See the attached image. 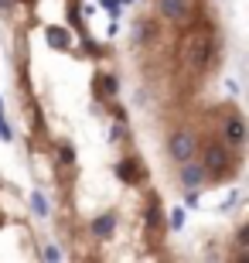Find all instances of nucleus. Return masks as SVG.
<instances>
[{
	"label": "nucleus",
	"instance_id": "nucleus-1",
	"mask_svg": "<svg viewBox=\"0 0 249 263\" xmlns=\"http://www.w3.org/2000/svg\"><path fill=\"white\" fill-rule=\"evenodd\" d=\"M195 147H198V140H195L191 130H178V134H171V140H167V154H171V161L184 164V161L195 157Z\"/></svg>",
	"mask_w": 249,
	"mask_h": 263
},
{
	"label": "nucleus",
	"instance_id": "nucleus-2",
	"mask_svg": "<svg viewBox=\"0 0 249 263\" xmlns=\"http://www.w3.org/2000/svg\"><path fill=\"white\" fill-rule=\"evenodd\" d=\"M229 151H225V147L222 144H208L205 147V161H201V167H205V171H208L212 178H222V171H229Z\"/></svg>",
	"mask_w": 249,
	"mask_h": 263
},
{
	"label": "nucleus",
	"instance_id": "nucleus-3",
	"mask_svg": "<svg viewBox=\"0 0 249 263\" xmlns=\"http://www.w3.org/2000/svg\"><path fill=\"white\" fill-rule=\"evenodd\" d=\"M222 140H225L229 147L246 144V123H242L239 113H225V120H222Z\"/></svg>",
	"mask_w": 249,
	"mask_h": 263
},
{
	"label": "nucleus",
	"instance_id": "nucleus-4",
	"mask_svg": "<svg viewBox=\"0 0 249 263\" xmlns=\"http://www.w3.org/2000/svg\"><path fill=\"white\" fill-rule=\"evenodd\" d=\"M205 178H208V171L201 167V161H195V157H191V161H184V164H181V185L184 188H198Z\"/></svg>",
	"mask_w": 249,
	"mask_h": 263
},
{
	"label": "nucleus",
	"instance_id": "nucleus-5",
	"mask_svg": "<svg viewBox=\"0 0 249 263\" xmlns=\"http://www.w3.org/2000/svg\"><path fill=\"white\" fill-rule=\"evenodd\" d=\"M89 229H92V236H96V239H109V236L116 233V215H113V212H103V215H96Z\"/></svg>",
	"mask_w": 249,
	"mask_h": 263
},
{
	"label": "nucleus",
	"instance_id": "nucleus-6",
	"mask_svg": "<svg viewBox=\"0 0 249 263\" xmlns=\"http://www.w3.org/2000/svg\"><path fill=\"white\" fill-rule=\"evenodd\" d=\"M45 41H48L51 48H58V51L72 48V34H68L62 24H51V28H45Z\"/></svg>",
	"mask_w": 249,
	"mask_h": 263
},
{
	"label": "nucleus",
	"instance_id": "nucleus-7",
	"mask_svg": "<svg viewBox=\"0 0 249 263\" xmlns=\"http://www.w3.org/2000/svg\"><path fill=\"white\" fill-rule=\"evenodd\" d=\"M161 14L171 21H188V0H161Z\"/></svg>",
	"mask_w": 249,
	"mask_h": 263
},
{
	"label": "nucleus",
	"instance_id": "nucleus-8",
	"mask_svg": "<svg viewBox=\"0 0 249 263\" xmlns=\"http://www.w3.org/2000/svg\"><path fill=\"white\" fill-rule=\"evenodd\" d=\"M116 175L123 178V181H140V175H144V171L137 167L133 157H126V161H120V164H116Z\"/></svg>",
	"mask_w": 249,
	"mask_h": 263
},
{
	"label": "nucleus",
	"instance_id": "nucleus-9",
	"mask_svg": "<svg viewBox=\"0 0 249 263\" xmlns=\"http://www.w3.org/2000/svg\"><path fill=\"white\" fill-rule=\"evenodd\" d=\"M31 209H34V215L48 219V202H45V195H41V192H31Z\"/></svg>",
	"mask_w": 249,
	"mask_h": 263
},
{
	"label": "nucleus",
	"instance_id": "nucleus-10",
	"mask_svg": "<svg viewBox=\"0 0 249 263\" xmlns=\"http://www.w3.org/2000/svg\"><path fill=\"white\" fill-rule=\"evenodd\" d=\"M99 79H103V92L106 96H116V92H120V76L106 72V76H99Z\"/></svg>",
	"mask_w": 249,
	"mask_h": 263
},
{
	"label": "nucleus",
	"instance_id": "nucleus-11",
	"mask_svg": "<svg viewBox=\"0 0 249 263\" xmlns=\"http://www.w3.org/2000/svg\"><path fill=\"white\" fill-rule=\"evenodd\" d=\"M58 157H62V161H58L62 167H72V164H75V151H72V144H62V147H58Z\"/></svg>",
	"mask_w": 249,
	"mask_h": 263
},
{
	"label": "nucleus",
	"instance_id": "nucleus-12",
	"mask_svg": "<svg viewBox=\"0 0 249 263\" xmlns=\"http://www.w3.org/2000/svg\"><path fill=\"white\" fill-rule=\"evenodd\" d=\"M184 215H188V212H184V205H181V209H174V212H171V229H174V233H178V229H181V226H184Z\"/></svg>",
	"mask_w": 249,
	"mask_h": 263
},
{
	"label": "nucleus",
	"instance_id": "nucleus-13",
	"mask_svg": "<svg viewBox=\"0 0 249 263\" xmlns=\"http://www.w3.org/2000/svg\"><path fill=\"white\" fill-rule=\"evenodd\" d=\"M147 226H150V229H157V226H161V209H157V205H150V209H147Z\"/></svg>",
	"mask_w": 249,
	"mask_h": 263
},
{
	"label": "nucleus",
	"instance_id": "nucleus-14",
	"mask_svg": "<svg viewBox=\"0 0 249 263\" xmlns=\"http://www.w3.org/2000/svg\"><path fill=\"white\" fill-rule=\"evenodd\" d=\"M99 7H103V10H109V14L116 17V14H120V7H123V0H99Z\"/></svg>",
	"mask_w": 249,
	"mask_h": 263
},
{
	"label": "nucleus",
	"instance_id": "nucleus-15",
	"mask_svg": "<svg viewBox=\"0 0 249 263\" xmlns=\"http://www.w3.org/2000/svg\"><path fill=\"white\" fill-rule=\"evenodd\" d=\"M68 24H72V28H79V31H86V24H82V14H79V7L68 10Z\"/></svg>",
	"mask_w": 249,
	"mask_h": 263
},
{
	"label": "nucleus",
	"instance_id": "nucleus-16",
	"mask_svg": "<svg viewBox=\"0 0 249 263\" xmlns=\"http://www.w3.org/2000/svg\"><path fill=\"white\" fill-rule=\"evenodd\" d=\"M41 256H45V260H62V246H45V250H41Z\"/></svg>",
	"mask_w": 249,
	"mask_h": 263
},
{
	"label": "nucleus",
	"instance_id": "nucleus-17",
	"mask_svg": "<svg viewBox=\"0 0 249 263\" xmlns=\"http://www.w3.org/2000/svg\"><path fill=\"white\" fill-rule=\"evenodd\" d=\"M184 209H198V195H195V188L184 192Z\"/></svg>",
	"mask_w": 249,
	"mask_h": 263
},
{
	"label": "nucleus",
	"instance_id": "nucleus-18",
	"mask_svg": "<svg viewBox=\"0 0 249 263\" xmlns=\"http://www.w3.org/2000/svg\"><path fill=\"white\" fill-rule=\"evenodd\" d=\"M147 34H150V28H147V21H140V24L133 28V38H137V41H144Z\"/></svg>",
	"mask_w": 249,
	"mask_h": 263
},
{
	"label": "nucleus",
	"instance_id": "nucleus-19",
	"mask_svg": "<svg viewBox=\"0 0 249 263\" xmlns=\"http://www.w3.org/2000/svg\"><path fill=\"white\" fill-rule=\"evenodd\" d=\"M0 137H4V140H14V130H10V123L4 117H0Z\"/></svg>",
	"mask_w": 249,
	"mask_h": 263
},
{
	"label": "nucleus",
	"instance_id": "nucleus-20",
	"mask_svg": "<svg viewBox=\"0 0 249 263\" xmlns=\"http://www.w3.org/2000/svg\"><path fill=\"white\" fill-rule=\"evenodd\" d=\"M123 137H126V127H123V123H116V127L109 130V140H123Z\"/></svg>",
	"mask_w": 249,
	"mask_h": 263
},
{
	"label": "nucleus",
	"instance_id": "nucleus-21",
	"mask_svg": "<svg viewBox=\"0 0 249 263\" xmlns=\"http://www.w3.org/2000/svg\"><path fill=\"white\" fill-rule=\"evenodd\" d=\"M14 7V0H0V10H10Z\"/></svg>",
	"mask_w": 249,
	"mask_h": 263
},
{
	"label": "nucleus",
	"instance_id": "nucleus-22",
	"mask_svg": "<svg viewBox=\"0 0 249 263\" xmlns=\"http://www.w3.org/2000/svg\"><path fill=\"white\" fill-rule=\"evenodd\" d=\"M123 4H137V0H123Z\"/></svg>",
	"mask_w": 249,
	"mask_h": 263
},
{
	"label": "nucleus",
	"instance_id": "nucleus-23",
	"mask_svg": "<svg viewBox=\"0 0 249 263\" xmlns=\"http://www.w3.org/2000/svg\"><path fill=\"white\" fill-rule=\"evenodd\" d=\"M0 109H4V99H0Z\"/></svg>",
	"mask_w": 249,
	"mask_h": 263
}]
</instances>
